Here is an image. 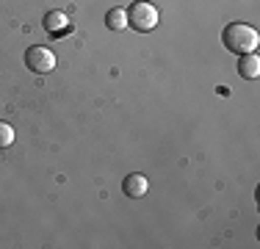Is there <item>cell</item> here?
Instances as JSON below:
<instances>
[{
  "instance_id": "52a82bcc",
  "label": "cell",
  "mask_w": 260,
  "mask_h": 249,
  "mask_svg": "<svg viewBox=\"0 0 260 249\" xmlns=\"http://www.w3.org/2000/svg\"><path fill=\"white\" fill-rule=\"evenodd\" d=\"M105 25H108L111 30H125L127 28V11L125 9H111L108 14H105Z\"/></svg>"
},
{
  "instance_id": "277c9868",
  "label": "cell",
  "mask_w": 260,
  "mask_h": 249,
  "mask_svg": "<svg viewBox=\"0 0 260 249\" xmlns=\"http://www.w3.org/2000/svg\"><path fill=\"white\" fill-rule=\"evenodd\" d=\"M122 191H125V197H130V199H141L147 191H150V180H147L144 174L133 172V174H127V177H125Z\"/></svg>"
},
{
  "instance_id": "8992f818",
  "label": "cell",
  "mask_w": 260,
  "mask_h": 249,
  "mask_svg": "<svg viewBox=\"0 0 260 249\" xmlns=\"http://www.w3.org/2000/svg\"><path fill=\"white\" fill-rule=\"evenodd\" d=\"M67 28H70V17L64 11H47L45 14V30H50L53 36L64 34Z\"/></svg>"
},
{
  "instance_id": "6da1fadb",
  "label": "cell",
  "mask_w": 260,
  "mask_h": 249,
  "mask_svg": "<svg viewBox=\"0 0 260 249\" xmlns=\"http://www.w3.org/2000/svg\"><path fill=\"white\" fill-rule=\"evenodd\" d=\"M221 42H224V47L230 50V53H255L257 45H260V36L257 30L252 28V25L246 22H230L224 30H221Z\"/></svg>"
},
{
  "instance_id": "7a4b0ae2",
  "label": "cell",
  "mask_w": 260,
  "mask_h": 249,
  "mask_svg": "<svg viewBox=\"0 0 260 249\" xmlns=\"http://www.w3.org/2000/svg\"><path fill=\"white\" fill-rule=\"evenodd\" d=\"M127 11V25H133L136 30H141V34H147V30H155V25L160 20L158 9L152 3H147V0H136Z\"/></svg>"
},
{
  "instance_id": "ba28073f",
  "label": "cell",
  "mask_w": 260,
  "mask_h": 249,
  "mask_svg": "<svg viewBox=\"0 0 260 249\" xmlns=\"http://www.w3.org/2000/svg\"><path fill=\"white\" fill-rule=\"evenodd\" d=\"M14 144V128L9 122H0V149Z\"/></svg>"
},
{
  "instance_id": "5b68a950",
  "label": "cell",
  "mask_w": 260,
  "mask_h": 249,
  "mask_svg": "<svg viewBox=\"0 0 260 249\" xmlns=\"http://www.w3.org/2000/svg\"><path fill=\"white\" fill-rule=\"evenodd\" d=\"M238 75H241V78H246V80L260 78V58H257V53H244V55H241Z\"/></svg>"
},
{
  "instance_id": "3957f363",
  "label": "cell",
  "mask_w": 260,
  "mask_h": 249,
  "mask_svg": "<svg viewBox=\"0 0 260 249\" xmlns=\"http://www.w3.org/2000/svg\"><path fill=\"white\" fill-rule=\"evenodd\" d=\"M25 67L36 75H47L55 70V53L45 45H34L25 50Z\"/></svg>"
}]
</instances>
